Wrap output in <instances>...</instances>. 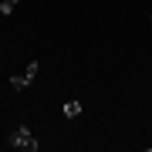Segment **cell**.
<instances>
[{
  "label": "cell",
  "instance_id": "277c9868",
  "mask_svg": "<svg viewBox=\"0 0 152 152\" xmlns=\"http://www.w3.org/2000/svg\"><path fill=\"white\" fill-rule=\"evenodd\" d=\"M17 4H20V0H4V4H0V14H4V17H10V14L17 10Z\"/></svg>",
  "mask_w": 152,
  "mask_h": 152
},
{
  "label": "cell",
  "instance_id": "3957f363",
  "mask_svg": "<svg viewBox=\"0 0 152 152\" xmlns=\"http://www.w3.org/2000/svg\"><path fill=\"white\" fill-rule=\"evenodd\" d=\"M61 112H64L68 118H78V115H81V102H75V98H68V102L61 105Z\"/></svg>",
  "mask_w": 152,
  "mask_h": 152
},
{
  "label": "cell",
  "instance_id": "6da1fadb",
  "mask_svg": "<svg viewBox=\"0 0 152 152\" xmlns=\"http://www.w3.org/2000/svg\"><path fill=\"white\" fill-rule=\"evenodd\" d=\"M10 145H14V149H20V152H37V149H41V142L34 139V132L27 129V125H17V129L10 132Z\"/></svg>",
  "mask_w": 152,
  "mask_h": 152
},
{
  "label": "cell",
  "instance_id": "7a4b0ae2",
  "mask_svg": "<svg viewBox=\"0 0 152 152\" xmlns=\"http://www.w3.org/2000/svg\"><path fill=\"white\" fill-rule=\"evenodd\" d=\"M37 71H41L37 61H27V68H24L20 75H14V78H10V88H14V91H24V88H27L34 78H37Z\"/></svg>",
  "mask_w": 152,
  "mask_h": 152
}]
</instances>
